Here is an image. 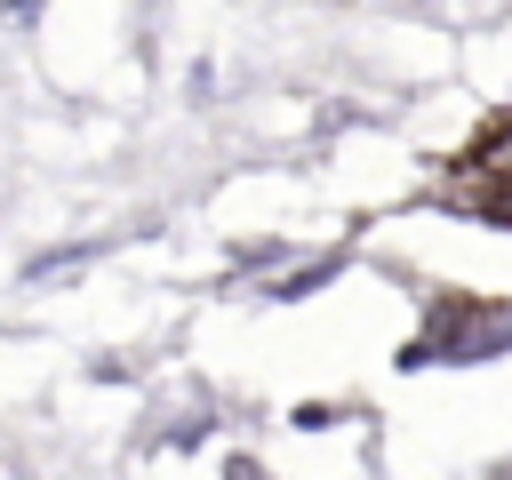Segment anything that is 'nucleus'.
<instances>
[{"instance_id":"nucleus-1","label":"nucleus","mask_w":512,"mask_h":480,"mask_svg":"<svg viewBox=\"0 0 512 480\" xmlns=\"http://www.w3.org/2000/svg\"><path fill=\"white\" fill-rule=\"evenodd\" d=\"M224 480H264V472H256L248 456H232V464H224Z\"/></svg>"}]
</instances>
